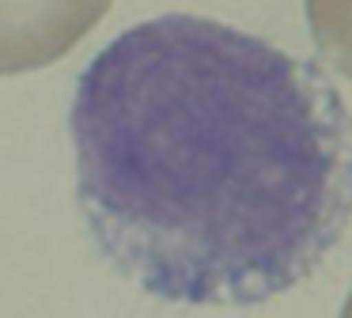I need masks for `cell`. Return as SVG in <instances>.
Instances as JSON below:
<instances>
[{
  "label": "cell",
  "mask_w": 352,
  "mask_h": 318,
  "mask_svg": "<svg viewBox=\"0 0 352 318\" xmlns=\"http://www.w3.org/2000/svg\"><path fill=\"white\" fill-rule=\"evenodd\" d=\"M318 57L352 83V0H303Z\"/></svg>",
  "instance_id": "3957f363"
},
{
  "label": "cell",
  "mask_w": 352,
  "mask_h": 318,
  "mask_svg": "<svg viewBox=\"0 0 352 318\" xmlns=\"http://www.w3.org/2000/svg\"><path fill=\"white\" fill-rule=\"evenodd\" d=\"M99 254L163 303L254 307L311 280L352 224V110L314 61L167 12L114 34L69 110Z\"/></svg>",
  "instance_id": "6da1fadb"
},
{
  "label": "cell",
  "mask_w": 352,
  "mask_h": 318,
  "mask_svg": "<svg viewBox=\"0 0 352 318\" xmlns=\"http://www.w3.org/2000/svg\"><path fill=\"white\" fill-rule=\"evenodd\" d=\"M341 318H352V292H349V299H344V307H341Z\"/></svg>",
  "instance_id": "277c9868"
},
{
  "label": "cell",
  "mask_w": 352,
  "mask_h": 318,
  "mask_svg": "<svg viewBox=\"0 0 352 318\" xmlns=\"http://www.w3.org/2000/svg\"><path fill=\"white\" fill-rule=\"evenodd\" d=\"M114 0H0V76H23L80 45Z\"/></svg>",
  "instance_id": "7a4b0ae2"
}]
</instances>
